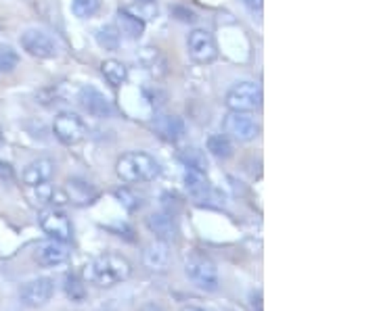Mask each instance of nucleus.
I'll use <instances>...</instances> for the list:
<instances>
[{
	"label": "nucleus",
	"mask_w": 377,
	"mask_h": 311,
	"mask_svg": "<svg viewBox=\"0 0 377 311\" xmlns=\"http://www.w3.org/2000/svg\"><path fill=\"white\" fill-rule=\"evenodd\" d=\"M139 311H164V307L157 305V303H145Z\"/></svg>",
	"instance_id": "nucleus-33"
},
{
	"label": "nucleus",
	"mask_w": 377,
	"mask_h": 311,
	"mask_svg": "<svg viewBox=\"0 0 377 311\" xmlns=\"http://www.w3.org/2000/svg\"><path fill=\"white\" fill-rule=\"evenodd\" d=\"M52 132L57 136L59 142L72 146V144H78L86 138V124L80 115L72 113V111H65V113H59L55 117V124H52Z\"/></svg>",
	"instance_id": "nucleus-4"
},
{
	"label": "nucleus",
	"mask_w": 377,
	"mask_h": 311,
	"mask_svg": "<svg viewBox=\"0 0 377 311\" xmlns=\"http://www.w3.org/2000/svg\"><path fill=\"white\" fill-rule=\"evenodd\" d=\"M19 65V52L9 45H0V71L11 74Z\"/></svg>",
	"instance_id": "nucleus-26"
},
{
	"label": "nucleus",
	"mask_w": 377,
	"mask_h": 311,
	"mask_svg": "<svg viewBox=\"0 0 377 311\" xmlns=\"http://www.w3.org/2000/svg\"><path fill=\"white\" fill-rule=\"evenodd\" d=\"M206 146H208V153L214 155V157H218V159H231L233 153H235L231 138H227L225 134H214V136H210Z\"/></svg>",
	"instance_id": "nucleus-22"
},
{
	"label": "nucleus",
	"mask_w": 377,
	"mask_h": 311,
	"mask_svg": "<svg viewBox=\"0 0 377 311\" xmlns=\"http://www.w3.org/2000/svg\"><path fill=\"white\" fill-rule=\"evenodd\" d=\"M67 190H69L67 199L74 201V203H82V205L84 203H93V199L99 196L96 188H94L93 184L84 182V180H69L67 182Z\"/></svg>",
	"instance_id": "nucleus-19"
},
{
	"label": "nucleus",
	"mask_w": 377,
	"mask_h": 311,
	"mask_svg": "<svg viewBox=\"0 0 377 311\" xmlns=\"http://www.w3.org/2000/svg\"><path fill=\"white\" fill-rule=\"evenodd\" d=\"M223 130H225L227 138L237 140V142H249L260 132L256 119L249 113H243V111H231L223 122Z\"/></svg>",
	"instance_id": "nucleus-6"
},
{
	"label": "nucleus",
	"mask_w": 377,
	"mask_h": 311,
	"mask_svg": "<svg viewBox=\"0 0 377 311\" xmlns=\"http://www.w3.org/2000/svg\"><path fill=\"white\" fill-rule=\"evenodd\" d=\"M116 174L126 184H139V182H149V180L157 178L159 165L151 155L141 153V151H133V153H126L118 159Z\"/></svg>",
	"instance_id": "nucleus-2"
},
{
	"label": "nucleus",
	"mask_w": 377,
	"mask_h": 311,
	"mask_svg": "<svg viewBox=\"0 0 377 311\" xmlns=\"http://www.w3.org/2000/svg\"><path fill=\"white\" fill-rule=\"evenodd\" d=\"M40 225H43V230L47 232L52 240L67 242V240L72 238V223H69L67 216H65L63 211H57V209L43 211V216H40Z\"/></svg>",
	"instance_id": "nucleus-11"
},
{
	"label": "nucleus",
	"mask_w": 377,
	"mask_h": 311,
	"mask_svg": "<svg viewBox=\"0 0 377 311\" xmlns=\"http://www.w3.org/2000/svg\"><path fill=\"white\" fill-rule=\"evenodd\" d=\"M227 107L231 111H243L252 113L260 107L262 102V90L254 82H239L227 92Z\"/></svg>",
	"instance_id": "nucleus-5"
},
{
	"label": "nucleus",
	"mask_w": 377,
	"mask_h": 311,
	"mask_svg": "<svg viewBox=\"0 0 377 311\" xmlns=\"http://www.w3.org/2000/svg\"><path fill=\"white\" fill-rule=\"evenodd\" d=\"M116 196L120 199V203H122L128 211H135V209H139V205H141V203H139V199H137V196H135L128 188L118 190V192H116Z\"/></svg>",
	"instance_id": "nucleus-29"
},
{
	"label": "nucleus",
	"mask_w": 377,
	"mask_h": 311,
	"mask_svg": "<svg viewBox=\"0 0 377 311\" xmlns=\"http://www.w3.org/2000/svg\"><path fill=\"white\" fill-rule=\"evenodd\" d=\"M141 2H155V0H141Z\"/></svg>",
	"instance_id": "nucleus-35"
},
{
	"label": "nucleus",
	"mask_w": 377,
	"mask_h": 311,
	"mask_svg": "<svg viewBox=\"0 0 377 311\" xmlns=\"http://www.w3.org/2000/svg\"><path fill=\"white\" fill-rule=\"evenodd\" d=\"M65 295L69 301L74 303H82L86 299V286H84V280L78 278L76 274H67L65 276Z\"/></svg>",
	"instance_id": "nucleus-23"
},
{
	"label": "nucleus",
	"mask_w": 377,
	"mask_h": 311,
	"mask_svg": "<svg viewBox=\"0 0 377 311\" xmlns=\"http://www.w3.org/2000/svg\"><path fill=\"white\" fill-rule=\"evenodd\" d=\"M101 71H103L105 80H107L111 86H122V84L128 80V67H126L122 61H116V59L103 61Z\"/></svg>",
	"instance_id": "nucleus-21"
},
{
	"label": "nucleus",
	"mask_w": 377,
	"mask_h": 311,
	"mask_svg": "<svg viewBox=\"0 0 377 311\" xmlns=\"http://www.w3.org/2000/svg\"><path fill=\"white\" fill-rule=\"evenodd\" d=\"M122 8L128 11V13H133L135 17H139L142 21L151 19V17L157 13L155 2H141V0H135V4H126V6H122Z\"/></svg>",
	"instance_id": "nucleus-27"
},
{
	"label": "nucleus",
	"mask_w": 377,
	"mask_h": 311,
	"mask_svg": "<svg viewBox=\"0 0 377 311\" xmlns=\"http://www.w3.org/2000/svg\"><path fill=\"white\" fill-rule=\"evenodd\" d=\"M139 63L153 78H164L168 74V61L155 46H145L139 50Z\"/></svg>",
	"instance_id": "nucleus-14"
},
{
	"label": "nucleus",
	"mask_w": 377,
	"mask_h": 311,
	"mask_svg": "<svg viewBox=\"0 0 377 311\" xmlns=\"http://www.w3.org/2000/svg\"><path fill=\"white\" fill-rule=\"evenodd\" d=\"M78 102L80 107L96 119H105V117H111L113 113V107H111V100L94 86H84L78 92Z\"/></svg>",
	"instance_id": "nucleus-8"
},
{
	"label": "nucleus",
	"mask_w": 377,
	"mask_h": 311,
	"mask_svg": "<svg viewBox=\"0 0 377 311\" xmlns=\"http://www.w3.org/2000/svg\"><path fill=\"white\" fill-rule=\"evenodd\" d=\"M130 274H133L130 262L118 253H105V255L94 257L93 262L84 266V271H82L84 282H91L101 288L122 284L130 278Z\"/></svg>",
	"instance_id": "nucleus-1"
},
{
	"label": "nucleus",
	"mask_w": 377,
	"mask_h": 311,
	"mask_svg": "<svg viewBox=\"0 0 377 311\" xmlns=\"http://www.w3.org/2000/svg\"><path fill=\"white\" fill-rule=\"evenodd\" d=\"M181 311H203V310H199V307H193V305H187V307H183Z\"/></svg>",
	"instance_id": "nucleus-34"
},
{
	"label": "nucleus",
	"mask_w": 377,
	"mask_h": 311,
	"mask_svg": "<svg viewBox=\"0 0 377 311\" xmlns=\"http://www.w3.org/2000/svg\"><path fill=\"white\" fill-rule=\"evenodd\" d=\"M153 130L168 142H179L185 136V122L176 115H159L153 122Z\"/></svg>",
	"instance_id": "nucleus-16"
},
{
	"label": "nucleus",
	"mask_w": 377,
	"mask_h": 311,
	"mask_svg": "<svg viewBox=\"0 0 377 311\" xmlns=\"http://www.w3.org/2000/svg\"><path fill=\"white\" fill-rule=\"evenodd\" d=\"M72 8H74L76 17L89 19V17H93L94 13L101 8V0H74Z\"/></svg>",
	"instance_id": "nucleus-28"
},
{
	"label": "nucleus",
	"mask_w": 377,
	"mask_h": 311,
	"mask_svg": "<svg viewBox=\"0 0 377 311\" xmlns=\"http://www.w3.org/2000/svg\"><path fill=\"white\" fill-rule=\"evenodd\" d=\"M172 15L176 17V19H181V21H185V23H193L197 17H195V13L193 11H188L185 6H174L172 8Z\"/></svg>",
	"instance_id": "nucleus-30"
},
{
	"label": "nucleus",
	"mask_w": 377,
	"mask_h": 311,
	"mask_svg": "<svg viewBox=\"0 0 377 311\" xmlns=\"http://www.w3.org/2000/svg\"><path fill=\"white\" fill-rule=\"evenodd\" d=\"M181 161L185 163V168L188 170H197V172H208V159H206V153L199 151V148H185L181 151Z\"/></svg>",
	"instance_id": "nucleus-24"
},
{
	"label": "nucleus",
	"mask_w": 377,
	"mask_h": 311,
	"mask_svg": "<svg viewBox=\"0 0 377 311\" xmlns=\"http://www.w3.org/2000/svg\"><path fill=\"white\" fill-rule=\"evenodd\" d=\"M147 228L151 230V234L155 236V240H164V242H170L174 236H176V222H174V216L168 213V211H162V213H153L147 218Z\"/></svg>",
	"instance_id": "nucleus-13"
},
{
	"label": "nucleus",
	"mask_w": 377,
	"mask_h": 311,
	"mask_svg": "<svg viewBox=\"0 0 377 311\" xmlns=\"http://www.w3.org/2000/svg\"><path fill=\"white\" fill-rule=\"evenodd\" d=\"M96 42L105 50H118V46L122 42V36H120L116 25H105L96 32Z\"/></svg>",
	"instance_id": "nucleus-25"
},
{
	"label": "nucleus",
	"mask_w": 377,
	"mask_h": 311,
	"mask_svg": "<svg viewBox=\"0 0 377 311\" xmlns=\"http://www.w3.org/2000/svg\"><path fill=\"white\" fill-rule=\"evenodd\" d=\"M185 271L187 276L195 282V286H199L201 291H208V293H214L218 291V269H216V264L203 255V253H191L185 262Z\"/></svg>",
	"instance_id": "nucleus-3"
},
{
	"label": "nucleus",
	"mask_w": 377,
	"mask_h": 311,
	"mask_svg": "<svg viewBox=\"0 0 377 311\" xmlns=\"http://www.w3.org/2000/svg\"><path fill=\"white\" fill-rule=\"evenodd\" d=\"M52 291H55V284H52L50 278H36V280L28 282L21 288L19 299L28 307H43V305H47L48 301H50Z\"/></svg>",
	"instance_id": "nucleus-9"
},
{
	"label": "nucleus",
	"mask_w": 377,
	"mask_h": 311,
	"mask_svg": "<svg viewBox=\"0 0 377 311\" xmlns=\"http://www.w3.org/2000/svg\"><path fill=\"white\" fill-rule=\"evenodd\" d=\"M188 54L195 63L199 65H210L216 61L218 57V46H216V40L214 36L208 32V30H193L188 34Z\"/></svg>",
	"instance_id": "nucleus-7"
},
{
	"label": "nucleus",
	"mask_w": 377,
	"mask_h": 311,
	"mask_svg": "<svg viewBox=\"0 0 377 311\" xmlns=\"http://www.w3.org/2000/svg\"><path fill=\"white\" fill-rule=\"evenodd\" d=\"M52 174H55V163L50 161V159H36V161H32L26 170H23V174H21V180H23V184L26 186H38V184H45L48 180L52 178Z\"/></svg>",
	"instance_id": "nucleus-15"
},
{
	"label": "nucleus",
	"mask_w": 377,
	"mask_h": 311,
	"mask_svg": "<svg viewBox=\"0 0 377 311\" xmlns=\"http://www.w3.org/2000/svg\"><path fill=\"white\" fill-rule=\"evenodd\" d=\"M0 180H4V182H13L15 180V170L6 161H0Z\"/></svg>",
	"instance_id": "nucleus-31"
},
{
	"label": "nucleus",
	"mask_w": 377,
	"mask_h": 311,
	"mask_svg": "<svg viewBox=\"0 0 377 311\" xmlns=\"http://www.w3.org/2000/svg\"><path fill=\"white\" fill-rule=\"evenodd\" d=\"M243 4H245L249 11H260L262 4H264V0H243Z\"/></svg>",
	"instance_id": "nucleus-32"
},
{
	"label": "nucleus",
	"mask_w": 377,
	"mask_h": 311,
	"mask_svg": "<svg viewBox=\"0 0 377 311\" xmlns=\"http://www.w3.org/2000/svg\"><path fill=\"white\" fill-rule=\"evenodd\" d=\"M185 184H187L188 194L193 199H206L210 194V182L206 178L203 172H197V170H185Z\"/></svg>",
	"instance_id": "nucleus-20"
},
{
	"label": "nucleus",
	"mask_w": 377,
	"mask_h": 311,
	"mask_svg": "<svg viewBox=\"0 0 377 311\" xmlns=\"http://www.w3.org/2000/svg\"><path fill=\"white\" fill-rule=\"evenodd\" d=\"M168 257H170L168 242H164V240H155V242L147 245L142 251V262L149 269H164L168 266Z\"/></svg>",
	"instance_id": "nucleus-18"
},
{
	"label": "nucleus",
	"mask_w": 377,
	"mask_h": 311,
	"mask_svg": "<svg viewBox=\"0 0 377 311\" xmlns=\"http://www.w3.org/2000/svg\"><path fill=\"white\" fill-rule=\"evenodd\" d=\"M34 257H36V262H38L40 266H61V264L67 262L69 249H67L65 242L50 240V242H45V245H40V247L36 249V255H34Z\"/></svg>",
	"instance_id": "nucleus-12"
},
{
	"label": "nucleus",
	"mask_w": 377,
	"mask_h": 311,
	"mask_svg": "<svg viewBox=\"0 0 377 311\" xmlns=\"http://www.w3.org/2000/svg\"><path fill=\"white\" fill-rule=\"evenodd\" d=\"M21 48L36 59H50L57 52L52 38L40 30H28L26 34H21Z\"/></svg>",
	"instance_id": "nucleus-10"
},
{
	"label": "nucleus",
	"mask_w": 377,
	"mask_h": 311,
	"mask_svg": "<svg viewBox=\"0 0 377 311\" xmlns=\"http://www.w3.org/2000/svg\"><path fill=\"white\" fill-rule=\"evenodd\" d=\"M116 28H118L120 36H126L130 40H139L145 34V21L135 17L133 13L124 11V8L118 11V25Z\"/></svg>",
	"instance_id": "nucleus-17"
}]
</instances>
